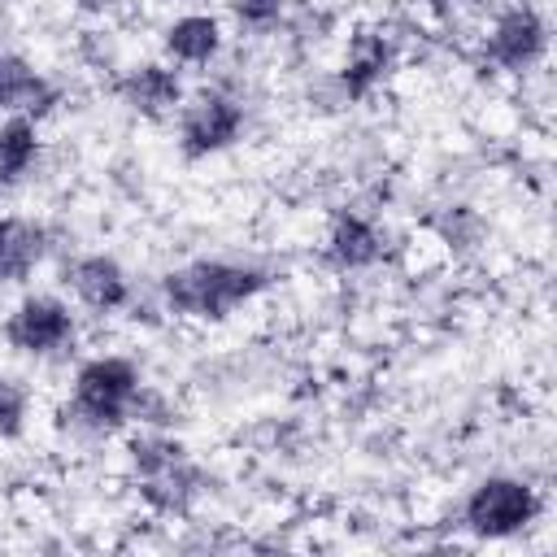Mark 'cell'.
Listing matches in <instances>:
<instances>
[{
    "label": "cell",
    "mask_w": 557,
    "mask_h": 557,
    "mask_svg": "<svg viewBox=\"0 0 557 557\" xmlns=\"http://www.w3.org/2000/svg\"><path fill=\"white\" fill-rule=\"evenodd\" d=\"M39 161V126L26 113L0 117V187L22 183Z\"/></svg>",
    "instance_id": "5bb4252c"
},
{
    "label": "cell",
    "mask_w": 557,
    "mask_h": 557,
    "mask_svg": "<svg viewBox=\"0 0 557 557\" xmlns=\"http://www.w3.org/2000/svg\"><path fill=\"white\" fill-rule=\"evenodd\" d=\"M222 22L213 13H183L165 26L161 35V48L170 61L178 65H209L218 52H222Z\"/></svg>",
    "instance_id": "4fadbf2b"
},
{
    "label": "cell",
    "mask_w": 557,
    "mask_h": 557,
    "mask_svg": "<svg viewBox=\"0 0 557 557\" xmlns=\"http://www.w3.org/2000/svg\"><path fill=\"white\" fill-rule=\"evenodd\" d=\"M139 387H144L139 361H131L122 352L87 357L74 370V383H70V400L61 409V422L74 435H113L122 422H131V409H135Z\"/></svg>",
    "instance_id": "7a4b0ae2"
},
{
    "label": "cell",
    "mask_w": 557,
    "mask_h": 557,
    "mask_svg": "<svg viewBox=\"0 0 557 557\" xmlns=\"http://www.w3.org/2000/svg\"><path fill=\"white\" fill-rule=\"evenodd\" d=\"M30 418V392L17 379L0 374V440H17Z\"/></svg>",
    "instance_id": "2e32d148"
},
{
    "label": "cell",
    "mask_w": 557,
    "mask_h": 557,
    "mask_svg": "<svg viewBox=\"0 0 557 557\" xmlns=\"http://www.w3.org/2000/svg\"><path fill=\"white\" fill-rule=\"evenodd\" d=\"M540 518V496L518 474H487L461 500V522L479 540H509Z\"/></svg>",
    "instance_id": "3957f363"
},
{
    "label": "cell",
    "mask_w": 557,
    "mask_h": 557,
    "mask_svg": "<svg viewBox=\"0 0 557 557\" xmlns=\"http://www.w3.org/2000/svg\"><path fill=\"white\" fill-rule=\"evenodd\" d=\"M57 100V87L17 52H0V113H26L39 117Z\"/></svg>",
    "instance_id": "8fae6325"
},
{
    "label": "cell",
    "mask_w": 557,
    "mask_h": 557,
    "mask_svg": "<svg viewBox=\"0 0 557 557\" xmlns=\"http://www.w3.org/2000/svg\"><path fill=\"white\" fill-rule=\"evenodd\" d=\"M0 335H4V344H9L13 352H22V357H35V361H39V357H61V352H70L74 339H78V318H74V309H70L61 296H52V292H30V296H22V300L9 309Z\"/></svg>",
    "instance_id": "5b68a950"
},
{
    "label": "cell",
    "mask_w": 557,
    "mask_h": 557,
    "mask_svg": "<svg viewBox=\"0 0 557 557\" xmlns=\"http://www.w3.org/2000/svg\"><path fill=\"white\" fill-rule=\"evenodd\" d=\"M283 9H287V0H231V13H235L244 26H252V30L274 26V22L283 17Z\"/></svg>",
    "instance_id": "e0dca14e"
},
{
    "label": "cell",
    "mask_w": 557,
    "mask_h": 557,
    "mask_svg": "<svg viewBox=\"0 0 557 557\" xmlns=\"http://www.w3.org/2000/svg\"><path fill=\"white\" fill-rule=\"evenodd\" d=\"M244 126H248V113L239 96L222 87H200L196 96H183L178 104V152L187 161L218 157L239 144Z\"/></svg>",
    "instance_id": "277c9868"
},
{
    "label": "cell",
    "mask_w": 557,
    "mask_h": 557,
    "mask_svg": "<svg viewBox=\"0 0 557 557\" xmlns=\"http://www.w3.org/2000/svg\"><path fill=\"white\" fill-rule=\"evenodd\" d=\"M117 100L126 109H135L139 117H170L183 104V83L170 65L144 61V65H135L117 78Z\"/></svg>",
    "instance_id": "ba28073f"
},
{
    "label": "cell",
    "mask_w": 557,
    "mask_h": 557,
    "mask_svg": "<svg viewBox=\"0 0 557 557\" xmlns=\"http://www.w3.org/2000/svg\"><path fill=\"white\" fill-rule=\"evenodd\" d=\"M270 287V274L252 261H226V257H196L187 265H174L161 278L165 309L174 318L191 322H222L235 309H244L252 296Z\"/></svg>",
    "instance_id": "6da1fadb"
},
{
    "label": "cell",
    "mask_w": 557,
    "mask_h": 557,
    "mask_svg": "<svg viewBox=\"0 0 557 557\" xmlns=\"http://www.w3.org/2000/svg\"><path fill=\"white\" fill-rule=\"evenodd\" d=\"M392 61H396V48L383 30H357L344 48V65H339V87L348 100H361L370 96L387 74H392Z\"/></svg>",
    "instance_id": "9c48e42d"
},
{
    "label": "cell",
    "mask_w": 557,
    "mask_h": 557,
    "mask_svg": "<svg viewBox=\"0 0 557 557\" xmlns=\"http://www.w3.org/2000/svg\"><path fill=\"white\" fill-rule=\"evenodd\" d=\"M65 287L74 292V300L100 318L117 313L131 305V274L117 257L109 252H83L65 265Z\"/></svg>",
    "instance_id": "52a82bcc"
},
{
    "label": "cell",
    "mask_w": 557,
    "mask_h": 557,
    "mask_svg": "<svg viewBox=\"0 0 557 557\" xmlns=\"http://www.w3.org/2000/svg\"><path fill=\"white\" fill-rule=\"evenodd\" d=\"M187 444L165 435V431H144L131 440V466H135V479H152V474H165L174 466H187Z\"/></svg>",
    "instance_id": "9a60e30c"
},
{
    "label": "cell",
    "mask_w": 557,
    "mask_h": 557,
    "mask_svg": "<svg viewBox=\"0 0 557 557\" xmlns=\"http://www.w3.org/2000/svg\"><path fill=\"white\" fill-rule=\"evenodd\" d=\"M383 257V231L366 213H335L326 231V261L335 270H370Z\"/></svg>",
    "instance_id": "30bf717a"
},
{
    "label": "cell",
    "mask_w": 557,
    "mask_h": 557,
    "mask_svg": "<svg viewBox=\"0 0 557 557\" xmlns=\"http://www.w3.org/2000/svg\"><path fill=\"white\" fill-rule=\"evenodd\" d=\"M48 252V231L35 218L0 213V283H22Z\"/></svg>",
    "instance_id": "7c38bea8"
},
{
    "label": "cell",
    "mask_w": 557,
    "mask_h": 557,
    "mask_svg": "<svg viewBox=\"0 0 557 557\" xmlns=\"http://www.w3.org/2000/svg\"><path fill=\"white\" fill-rule=\"evenodd\" d=\"M483 52L492 65L509 70V74H527L531 65L544 61L548 52V22L535 4L518 0V4H505L492 22H487V35H483Z\"/></svg>",
    "instance_id": "8992f818"
}]
</instances>
